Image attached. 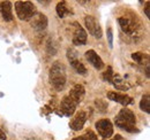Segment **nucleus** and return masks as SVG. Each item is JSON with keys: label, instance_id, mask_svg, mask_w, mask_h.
I'll list each match as a JSON object with an SVG mask.
<instances>
[{"label": "nucleus", "instance_id": "nucleus-12", "mask_svg": "<svg viewBox=\"0 0 150 140\" xmlns=\"http://www.w3.org/2000/svg\"><path fill=\"white\" fill-rule=\"evenodd\" d=\"M108 98L112 101H115L118 104L122 106H128L129 104L133 102V99L131 97L126 95V94H120V93H117V92H108Z\"/></svg>", "mask_w": 150, "mask_h": 140}, {"label": "nucleus", "instance_id": "nucleus-9", "mask_svg": "<svg viewBox=\"0 0 150 140\" xmlns=\"http://www.w3.org/2000/svg\"><path fill=\"white\" fill-rule=\"evenodd\" d=\"M118 22H119V25L121 28V30L127 34V35H133L134 31H136V25L134 24V22L129 20L126 16H121V18H118Z\"/></svg>", "mask_w": 150, "mask_h": 140}, {"label": "nucleus", "instance_id": "nucleus-19", "mask_svg": "<svg viewBox=\"0 0 150 140\" xmlns=\"http://www.w3.org/2000/svg\"><path fill=\"white\" fill-rule=\"evenodd\" d=\"M47 53L50 55H54L57 53V45L54 43V40H52V39H50L47 41Z\"/></svg>", "mask_w": 150, "mask_h": 140}, {"label": "nucleus", "instance_id": "nucleus-16", "mask_svg": "<svg viewBox=\"0 0 150 140\" xmlns=\"http://www.w3.org/2000/svg\"><path fill=\"white\" fill-rule=\"evenodd\" d=\"M140 108L141 110L146 111V113H150V98H149V94H146L142 97L141 101H140Z\"/></svg>", "mask_w": 150, "mask_h": 140}, {"label": "nucleus", "instance_id": "nucleus-22", "mask_svg": "<svg viewBox=\"0 0 150 140\" xmlns=\"http://www.w3.org/2000/svg\"><path fill=\"white\" fill-rule=\"evenodd\" d=\"M108 41H109V46L112 48L113 47V34H112V30L109 28L108 29Z\"/></svg>", "mask_w": 150, "mask_h": 140}, {"label": "nucleus", "instance_id": "nucleus-7", "mask_svg": "<svg viewBox=\"0 0 150 140\" xmlns=\"http://www.w3.org/2000/svg\"><path fill=\"white\" fill-rule=\"evenodd\" d=\"M73 27L75 28L74 35H73V44L74 45H84L87 43V32L76 22L73 23Z\"/></svg>", "mask_w": 150, "mask_h": 140}, {"label": "nucleus", "instance_id": "nucleus-1", "mask_svg": "<svg viewBox=\"0 0 150 140\" xmlns=\"http://www.w3.org/2000/svg\"><path fill=\"white\" fill-rule=\"evenodd\" d=\"M115 124L118 127L127 131V132H136V118L134 113L127 109L124 108L119 111V114L115 117Z\"/></svg>", "mask_w": 150, "mask_h": 140}, {"label": "nucleus", "instance_id": "nucleus-3", "mask_svg": "<svg viewBox=\"0 0 150 140\" xmlns=\"http://www.w3.org/2000/svg\"><path fill=\"white\" fill-rule=\"evenodd\" d=\"M16 15L21 21H29L36 14V8L30 1H16L15 2Z\"/></svg>", "mask_w": 150, "mask_h": 140}, {"label": "nucleus", "instance_id": "nucleus-11", "mask_svg": "<svg viewBox=\"0 0 150 140\" xmlns=\"http://www.w3.org/2000/svg\"><path fill=\"white\" fill-rule=\"evenodd\" d=\"M76 106L77 105L67 95V97H65L64 100L61 101L60 108H61V111H62L66 116H72V115L74 114L75 109H76Z\"/></svg>", "mask_w": 150, "mask_h": 140}, {"label": "nucleus", "instance_id": "nucleus-13", "mask_svg": "<svg viewBox=\"0 0 150 140\" xmlns=\"http://www.w3.org/2000/svg\"><path fill=\"white\" fill-rule=\"evenodd\" d=\"M86 121H87V114L84 111H80V113L76 114V116L73 118V121L69 123V126H71L72 130L79 131L83 127Z\"/></svg>", "mask_w": 150, "mask_h": 140}, {"label": "nucleus", "instance_id": "nucleus-24", "mask_svg": "<svg viewBox=\"0 0 150 140\" xmlns=\"http://www.w3.org/2000/svg\"><path fill=\"white\" fill-rule=\"evenodd\" d=\"M0 140H6V134L4 133L2 130H0Z\"/></svg>", "mask_w": 150, "mask_h": 140}, {"label": "nucleus", "instance_id": "nucleus-2", "mask_svg": "<svg viewBox=\"0 0 150 140\" xmlns=\"http://www.w3.org/2000/svg\"><path fill=\"white\" fill-rule=\"evenodd\" d=\"M50 83L56 91L64 90L66 85V71L60 62L53 63L50 69Z\"/></svg>", "mask_w": 150, "mask_h": 140}, {"label": "nucleus", "instance_id": "nucleus-10", "mask_svg": "<svg viewBox=\"0 0 150 140\" xmlns=\"http://www.w3.org/2000/svg\"><path fill=\"white\" fill-rule=\"evenodd\" d=\"M86 59L88 60V62H89L91 66H94L96 69L99 70L104 67L103 60L100 59V56L95 52L94 50H90V51H87V52H86Z\"/></svg>", "mask_w": 150, "mask_h": 140}, {"label": "nucleus", "instance_id": "nucleus-20", "mask_svg": "<svg viewBox=\"0 0 150 140\" xmlns=\"http://www.w3.org/2000/svg\"><path fill=\"white\" fill-rule=\"evenodd\" d=\"M132 59H133L134 61H136L137 63H143L144 55H143V53H141V52L133 53V54H132Z\"/></svg>", "mask_w": 150, "mask_h": 140}, {"label": "nucleus", "instance_id": "nucleus-17", "mask_svg": "<svg viewBox=\"0 0 150 140\" xmlns=\"http://www.w3.org/2000/svg\"><path fill=\"white\" fill-rule=\"evenodd\" d=\"M67 13H69V10H68L67 7H66V2H65V1L59 2V4L57 5V14H58V16H59V18H64Z\"/></svg>", "mask_w": 150, "mask_h": 140}, {"label": "nucleus", "instance_id": "nucleus-25", "mask_svg": "<svg viewBox=\"0 0 150 140\" xmlns=\"http://www.w3.org/2000/svg\"><path fill=\"white\" fill-rule=\"evenodd\" d=\"M112 140H121V138H120V137H118V138H114V139H112Z\"/></svg>", "mask_w": 150, "mask_h": 140}, {"label": "nucleus", "instance_id": "nucleus-6", "mask_svg": "<svg viewBox=\"0 0 150 140\" xmlns=\"http://www.w3.org/2000/svg\"><path fill=\"white\" fill-rule=\"evenodd\" d=\"M67 57L69 60L71 66L74 68V70H76L77 74L80 75H86L87 74V68L84 67V64L82 62H80V60L77 59V53L74 50H68L67 51Z\"/></svg>", "mask_w": 150, "mask_h": 140}, {"label": "nucleus", "instance_id": "nucleus-21", "mask_svg": "<svg viewBox=\"0 0 150 140\" xmlns=\"http://www.w3.org/2000/svg\"><path fill=\"white\" fill-rule=\"evenodd\" d=\"M112 75H113V71H112V68L111 67H109L108 70L103 74V79L104 80H106V82H112Z\"/></svg>", "mask_w": 150, "mask_h": 140}, {"label": "nucleus", "instance_id": "nucleus-18", "mask_svg": "<svg viewBox=\"0 0 150 140\" xmlns=\"http://www.w3.org/2000/svg\"><path fill=\"white\" fill-rule=\"evenodd\" d=\"M73 140H97V137L93 131H87L83 136H80V137H76Z\"/></svg>", "mask_w": 150, "mask_h": 140}, {"label": "nucleus", "instance_id": "nucleus-8", "mask_svg": "<svg viewBox=\"0 0 150 140\" xmlns=\"http://www.w3.org/2000/svg\"><path fill=\"white\" fill-rule=\"evenodd\" d=\"M31 27L36 31H43L47 27V18L42 13H36L31 18Z\"/></svg>", "mask_w": 150, "mask_h": 140}, {"label": "nucleus", "instance_id": "nucleus-4", "mask_svg": "<svg viewBox=\"0 0 150 140\" xmlns=\"http://www.w3.org/2000/svg\"><path fill=\"white\" fill-rule=\"evenodd\" d=\"M84 24H86V28L88 29L90 35L94 36L95 38H97V39L102 38V34H103L102 32V28H100L98 21L94 16H91V15L86 16L84 18Z\"/></svg>", "mask_w": 150, "mask_h": 140}, {"label": "nucleus", "instance_id": "nucleus-23", "mask_svg": "<svg viewBox=\"0 0 150 140\" xmlns=\"http://www.w3.org/2000/svg\"><path fill=\"white\" fill-rule=\"evenodd\" d=\"M144 10H146V15H147V18H150V2H147V6H146V9H144Z\"/></svg>", "mask_w": 150, "mask_h": 140}, {"label": "nucleus", "instance_id": "nucleus-14", "mask_svg": "<svg viewBox=\"0 0 150 140\" xmlns=\"http://www.w3.org/2000/svg\"><path fill=\"white\" fill-rule=\"evenodd\" d=\"M84 93H86L84 88H83L82 85L77 84V85H75L74 88L71 90L68 97L74 101L76 105H79V104L82 101V99H83V97H84Z\"/></svg>", "mask_w": 150, "mask_h": 140}, {"label": "nucleus", "instance_id": "nucleus-5", "mask_svg": "<svg viewBox=\"0 0 150 140\" xmlns=\"http://www.w3.org/2000/svg\"><path fill=\"white\" fill-rule=\"evenodd\" d=\"M96 129L98 131V134L103 139L110 138L113 134V125L110 120H106V118L99 120L98 122L96 123Z\"/></svg>", "mask_w": 150, "mask_h": 140}, {"label": "nucleus", "instance_id": "nucleus-15", "mask_svg": "<svg viewBox=\"0 0 150 140\" xmlns=\"http://www.w3.org/2000/svg\"><path fill=\"white\" fill-rule=\"evenodd\" d=\"M0 14L2 18L7 22L13 20V12H12V4L9 1H1L0 2Z\"/></svg>", "mask_w": 150, "mask_h": 140}]
</instances>
